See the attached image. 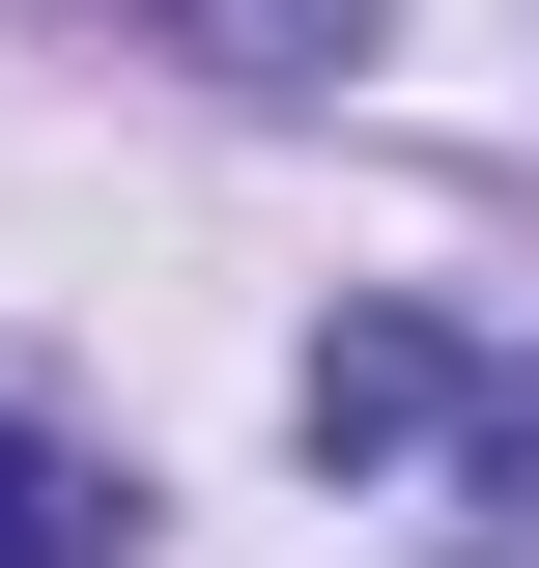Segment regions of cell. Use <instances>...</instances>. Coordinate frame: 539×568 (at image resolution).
Returning <instances> with one entry per match:
<instances>
[{
	"label": "cell",
	"mask_w": 539,
	"mask_h": 568,
	"mask_svg": "<svg viewBox=\"0 0 539 568\" xmlns=\"http://www.w3.org/2000/svg\"><path fill=\"white\" fill-rule=\"evenodd\" d=\"M313 455H482L539 511V342H455V313H340L313 342Z\"/></svg>",
	"instance_id": "cell-1"
},
{
	"label": "cell",
	"mask_w": 539,
	"mask_h": 568,
	"mask_svg": "<svg viewBox=\"0 0 539 568\" xmlns=\"http://www.w3.org/2000/svg\"><path fill=\"white\" fill-rule=\"evenodd\" d=\"M0 568H142V484L85 426H29V398H0Z\"/></svg>",
	"instance_id": "cell-2"
},
{
	"label": "cell",
	"mask_w": 539,
	"mask_h": 568,
	"mask_svg": "<svg viewBox=\"0 0 539 568\" xmlns=\"http://www.w3.org/2000/svg\"><path fill=\"white\" fill-rule=\"evenodd\" d=\"M142 29H171V58H227V85H340L398 0H142Z\"/></svg>",
	"instance_id": "cell-3"
}]
</instances>
